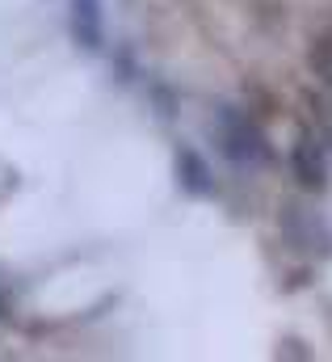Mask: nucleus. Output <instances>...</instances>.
<instances>
[{"label": "nucleus", "mask_w": 332, "mask_h": 362, "mask_svg": "<svg viewBox=\"0 0 332 362\" xmlns=\"http://www.w3.org/2000/svg\"><path fill=\"white\" fill-rule=\"evenodd\" d=\"M215 144H219V152H223L232 165H240V169L269 160V144H265L261 127L252 122L244 110H232V105H223V110L215 114Z\"/></svg>", "instance_id": "nucleus-1"}, {"label": "nucleus", "mask_w": 332, "mask_h": 362, "mask_svg": "<svg viewBox=\"0 0 332 362\" xmlns=\"http://www.w3.org/2000/svg\"><path fill=\"white\" fill-rule=\"evenodd\" d=\"M290 169H295V181L303 189H312V194L328 189V152H324L320 139H307L303 135L295 144V152H290Z\"/></svg>", "instance_id": "nucleus-2"}, {"label": "nucleus", "mask_w": 332, "mask_h": 362, "mask_svg": "<svg viewBox=\"0 0 332 362\" xmlns=\"http://www.w3.org/2000/svg\"><path fill=\"white\" fill-rule=\"evenodd\" d=\"M101 8L105 0H72V34L84 51H97L105 30H101Z\"/></svg>", "instance_id": "nucleus-3"}, {"label": "nucleus", "mask_w": 332, "mask_h": 362, "mask_svg": "<svg viewBox=\"0 0 332 362\" xmlns=\"http://www.w3.org/2000/svg\"><path fill=\"white\" fill-rule=\"evenodd\" d=\"M177 181L185 194H211L215 189V177H211V165L202 152L194 148H177Z\"/></svg>", "instance_id": "nucleus-4"}, {"label": "nucleus", "mask_w": 332, "mask_h": 362, "mask_svg": "<svg viewBox=\"0 0 332 362\" xmlns=\"http://www.w3.org/2000/svg\"><path fill=\"white\" fill-rule=\"evenodd\" d=\"M312 64H316V72H320V76L332 85V34L316 42V51H312Z\"/></svg>", "instance_id": "nucleus-5"}]
</instances>
